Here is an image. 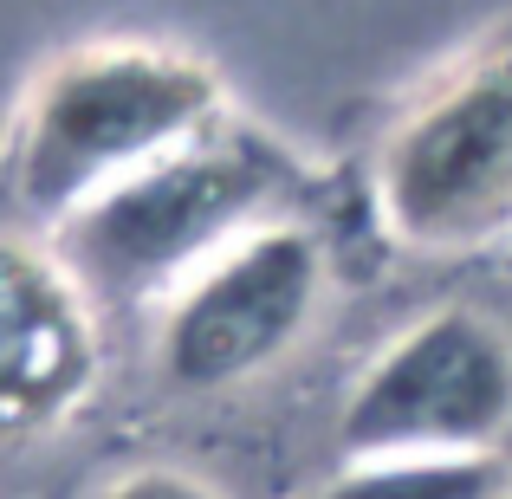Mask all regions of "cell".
Instances as JSON below:
<instances>
[{"label": "cell", "instance_id": "obj_1", "mask_svg": "<svg viewBox=\"0 0 512 499\" xmlns=\"http://www.w3.org/2000/svg\"><path fill=\"white\" fill-rule=\"evenodd\" d=\"M370 214L389 247L422 260L512 240V39L448 65L396 111L370 156Z\"/></svg>", "mask_w": 512, "mask_h": 499}, {"label": "cell", "instance_id": "obj_2", "mask_svg": "<svg viewBox=\"0 0 512 499\" xmlns=\"http://www.w3.org/2000/svg\"><path fill=\"white\" fill-rule=\"evenodd\" d=\"M221 117V78L188 52L98 46L46 78L20 143V182L59 208L78 195H111L117 182L201 143Z\"/></svg>", "mask_w": 512, "mask_h": 499}, {"label": "cell", "instance_id": "obj_6", "mask_svg": "<svg viewBox=\"0 0 512 499\" xmlns=\"http://www.w3.org/2000/svg\"><path fill=\"white\" fill-rule=\"evenodd\" d=\"M98 383L85 292L59 266L0 247V441L52 435Z\"/></svg>", "mask_w": 512, "mask_h": 499}, {"label": "cell", "instance_id": "obj_4", "mask_svg": "<svg viewBox=\"0 0 512 499\" xmlns=\"http://www.w3.org/2000/svg\"><path fill=\"white\" fill-rule=\"evenodd\" d=\"M325 292L331 253L318 227L299 214H273L182 279L156 331V370L188 396L253 383L305 344V331L325 312Z\"/></svg>", "mask_w": 512, "mask_h": 499}, {"label": "cell", "instance_id": "obj_5", "mask_svg": "<svg viewBox=\"0 0 512 499\" xmlns=\"http://www.w3.org/2000/svg\"><path fill=\"white\" fill-rule=\"evenodd\" d=\"M292 163L260 137H201L98 195L78 227V253L111 286H163L208 266L221 247L279 214Z\"/></svg>", "mask_w": 512, "mask_h": 499}, {"label": "cell", "instance_id": "obj_3", "mask_svg": "<svg viewBox=\"0 0 512 499\" xmlns=\"http://www.w3.org/2000/svg\"><path fill=\"white\" fill-rule=\"evenodd\" d=\"M512 325L480 305H435L357 370L338 409L344 461L506 454Z\"/></svg>", "mask_w": 512, "mask_h": 499}, {"label": "cell", "instance_id": "obj_7", "mask_svg": "<svg viewBox=\"0 0 512 499\" xmlns=\"http://www.w3.org/2000/svg\"><path fill=\"white\" fill-rule=\"evenodd\" d=\"M305 499H512V461L506 454L338 461Z\"/></svg>", "mask_w": 512, "mask_h": 499}, {"label": "cell", "instance_id": "obj_8", "mask_svg": "<svg viewBox=\"0 0 512 499\" xmlns=\"http://www.w3.org/2000/svg\"><path fill=\"white\" fill-rule=\"evenodd\" d=\"M98 499H221V493L195 474H175V467H137V474L111 480Z\"/></svg>", "mask_w": 512, "mask_h": 499}]
</instances>
